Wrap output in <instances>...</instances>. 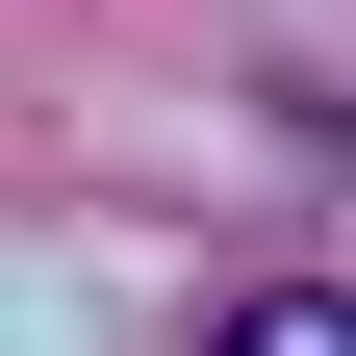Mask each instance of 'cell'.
Here are the masks:
<instances>
[{"label":"cell","mask_w":356,"mask_h":356,"mask_svg":"<svg viewBox=\"0 0 356 356\" xmlns=\"http://www.w3.org/2000/svg\"><path fill=\"white\" fill-rule=\"evenodd\" d=\"M204 356H356V280H229Z\"/></svg>","instance_id":"6da1fadb"}]
</instances>
